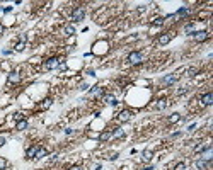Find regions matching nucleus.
<instances>
[{"label":"nucleus","mask_w":213,"mask_h":170,"mask_svg":"<svg viewBox=\"0 0 213 170\" xmlns=\"http://www.w3.org/2000/svg\"><path fill=\"white\" fill-rule=\"evenodd\" d=\"M160 24H164V17H155L152 20V26H160Z\"/></svg>","instance_id":"22"},{"label":"nucleus","mask_w":213,"mask_h":170,"mask_svg":"<svg viewBox=\"0 0 213 170\" xmlns=\"http://www.w3.org/2000/svg\"><path fill=\"white\" fill-rule=\"evenodd\" d=\"M142 61H143V54L140 51H131L128 54V63L130 65H140Z\"/></svg>","instance_id":"1"},{"label":"nucleus","mask_w":213,"mask_h":170,"mask_svg":"<svg viewBox=\"0 0 213 170\" xmlns=\"http://www.w3.org/2000/svg\"><path fill=\"white\" fill-rule=\"evenodd\" d=\"M101 99H102V102L107 104V106H116V104H118V100H116V97H114L113 94H104Z\"/></svg>","instance_id":"4"},{"label":"nucleus","mask_w":213,"mask_h":170,"mask_svg":"<svg viewBox=\"0 0 213 170\" xmlns=\"http://www.w3.org/2000/svg\"><path fill=\"white\" fill-rule=\"evenodd\" d=\"M51 102H53L51 99H46V100H43V104H41V107H43V109H48V107L51 106Z\"/></svg>","instance_id":"24"},{"label":"nucleus","mask_w":213,"mask_h":170,"mask_svg":"<svg viewBox=\"0 0 213 170\" xmlns=\"http://www.w3.org/2000/svg\"><path fill=\"white\" fill-rule=\"evenodd\" d=\"M2 32H3V26L0 24V34H2Z\"/></svg>","instance_id":"36"},{"label":"nucleus","mask_w":213,"mask_h":170,"mask_svg":"<svg viewBox=\"0 0 213 170\" xmlns=\"http://www.w3.org/2000/svg\"><path fill=\"white\" fill-rule=\"evenodd\" d=\"M201 102H203V106H212L213 104V94L212 92L203 94V95H201Z\"/></svg>","instance_id":"8"},{"label":"nucleus","mask_w":213,"mask_h":170,"mask_svg":"<svg viewBox=\"0 0 213 170\" xmlns=\"http://www.w3.org/2000/svg\"><path fill=\"white\" fill-rule=\"evenodd\" d=\"M174 170H186V163H184V162H179V163H176Z\"/></svg>","instance_id":"25"},{"label":"nucleus","mask_w":213,"mask_h":170,"mask_svg":"<svg viewBox=\"0 0 213 170\" xmlns=\"http://www.w3.org/2000/svg\"><path fill=\"white\" fill-rule=\"evenodd\" d=\"M186 92H188V89H179V90H177L179 95H183V94H186Z\"/></svg>","instance_id":"31"},{"label":"nucleus","mask_w":213,"mask_h":170,"mask_svg":"<svg viewBox=\"0 0 213 170\" xmlns=\"http://www.w3.org/2000/svg\"><path fill=\"white\" fill-rule=\"evenodd\" d=\"M24 46H26V44L20 41V43H17V44L14 46V49H15V51H22V49H24Z\"/></svg>","instance_id":"26"},{"label":"nucleus","mask_w":213,"mask_h":170,"mask_svg":"<svg viewBox=\"0 0 213 170\" xmlns=\"http://www.w3.org/2000/svg\"><path fill=\"white\" fill-rule=\"evenodd\" d=\"M58 65H60V60L56 58V56H53V58H48L44 63H43V68L44 70H55V68H58Z\"/></svg>","instance_id":"2"},{"label":"nucleus","mask_w":213,"mask_h":170,"mask_svg":"<svg viewBox=\"0 0 213 170\" xmlns=\"http://www.w3.org/2000/svg\"><path fill=\"white\" fill-rule=\"evenodd\" d=\"M176 80H177V77H176V75H169V77L162 78V83H166V85H171V83H174Z\"/></svg>","instance_id":"13"},{"label":"nucleus","mask_w":213,"mask_h":170,"mask_svg":"<svg viewBox=\"0 0 213 170\" xmlns=\"http://www.w3.org/2000/svg\"><path fill=\"white\" fill-rule=\"evenodd\" d=\"M80 89H82V90H87V89H89V85H87V83H80Z\"/></svg>","instance_id":"33"},{"label":"nucleus","mask_w":213,"mask_h":170,"mask_svg":"<svg viewBox=\"0 0 213 170\" xmlns=\"http://www.w3.org/2000/svg\"><path fill=\"white\" fill-rule=\"evenodd\" d=\"M36 152H38V146H36V145H32L31 148H27V152H26V158H29V160H31V158H34V157H36Z\"/></svg>","instance_id":"11"},{"label":"nucleus","mask_w":213,"mask_h":170,"mask_svg":"<svg viewBox=\"0 0 213 170\" xmlns=\"http://www.w3.org/2000/svg\"><path fill=\"white\" fill-rule=\"evenodd\" d=\"M2 145H5V136H3V135H0V146H2Z\"/></svg>","instance_id":"32"},{"label":"nucleus","mask_w":213,"mask_h":170,"mask_svg":"<svg viewBox=\"0 0 213 170\" xmlns=\"http://www.w3.org/2000/svg\"><path fill=\"white\" fill-rule=\"evenodd\" d=\"M2 167H5V162H3V160H0V169H2Z\"/></svg>","instance_id":"35"},{"label":"nucleus","mask_w":213,"mask_h":170,"mask_svg":"<svg viewBox=\"0 0 213 170\" xmlns=\"http://www.w3.org/2000/svg\"><path fill=\"white\" fill-rule=\"evenodd\" d=\"M143 170H154V167H147V169H143Z\"/></svg>","instance_id":"37"},{"label":"nucleus","mask_w":213,"mask_h":170,"mask_svg":"<svg viewBox=\"0 0 213 170\" xmlns=\"http://www.w3.org/2000/svg\"><path fill=\"white\" fill-rule=\"evenodd\" d=\"M19 80H20L19 72H10V73H9V82H10V83H17Z\"/></svg>","instance_id":"10"},{"label":"nucleus","mask_w":213,"mask_h":170,"mask_svg":"<svg viewBox=\"0 0 213 170\" xmlns=\"http://www.w3.org/2000/svg\"><path fill=\"white\" fill-rule=\"evenodd\" d=\"M70 170H84V169H82V167H78V165H77V167H72V169H70Z\"/></svg>","instance_id":"34"},{"label":"nucleus","mask_w":213,"mask_h":170,"mask_svg":"<svg viewBox=\"0 0 213 170\" xmlns=\"http://www.w3.org/2000/svg\"><path fill=\"white\" fill-rule=\"evenodd\" d=\"M46 153H48V152H46V148H44V146H38V152H36V157H34V158H38V160H39V158L46 157Z\"/></svg>","instance_id":"12"},{"label":"nucleus","mask_w":213,"mask_h":170,"mask_svg":"<svg viewBox=\"0 0 213 170\" xmlns=\"http://www.w3.org/2000/svg\"><path fill=\"white\" fill-rule=\"evenodd\" d=\"M90 95H92V97H102V95H104V89L97 85V87H94V89L90 90Z\"/></svg>","instance_id":"9"},{"label":"nucleus","mask_w":213,"mask_h":170,"mask_svg":"<svg viewBox=\"0 0 213 170\" xmlns=\"http://www.w3.org/2000/svg\"><path fill=\"white\" fill-rule=\"evenodd\" d=\"M193 29H195V26H193V24H188V26L184 27V31H186V32H191V34H193Z\"/></svg>","instance_id":"28"},{"label":"nucleus","mask_w":213,"mask_h":170,"mask_svg":"<svg viewBox=\"0 0 213 170\" xmlns=\"http://www.w3.org/2000/svg\"><path fill=\"white\" fill-rule=\"evenodd\" d=\"M188 12H189L188 7H181V9L177 10V14H174V15H176V17H184V15H188Z\"/></svg>","instance_id":"14"},{"label":"nucleus","mask_w":213,"mask_h":170,"mask_svg":"<svg viewBox=\"0 0 213 170\" xmlns=\"http://www.w3.org/2000/svg\"><path fill=\"white\" fill-rule=\"evenodd\" d=\"M84 17H85V10H84L82 7H77V9L73 10V14H72V20H73V22L84 20Z\"/></svg>","instance_id":"3"},{"label":"nucleus","mask_w":213,"mask_h":170,"mask_svg":"<svg viewBox=\"0 0 213 170\" xmlns=\"http://www.w3.org/2000/svg\"><path fill=\"white\" fill-rule=\"evenodd\" d=\"M26 128H27V121H26V119H22V121H17V129H19V131H24Z\"/></svg>","instance_id":"17"},{"label":"nucleus","mask_w":213,"mask_h":170,"mask_svg":"<svg viewBox=\"0 0 213 170\" xmlns=\"http://www.w3.org/2000/svg\"><path fill=\"white\" fill-rule=\"evenodd\" d=\"M166 106H167V100H166V99H162V100H159V102H157L155 109H159V111H160V109H164Z\"/></svg>","instance_id":"21"},{"label":"nucleus","mask_w":213,"mask_h":170,"mask_svg":"<svg viewBox=\"0 0 213 170\" xmlns=\"http://www.w3.org/2000/svg\"><path fill=\"white\" fill-rule=\"evenodd\" d=\"M171 39H172V34H171V32H164L162 36H159V44H160V46H166Z\"/></svg>","instance_id":"7"},{"label":"nucleus","mask_w":213,"mask_h":170,"mask_svg":"<svg viewBox=\"0 0 213 170\" xmlns=\"http://www.w3.org/2000/svg\"><path fill=\"white\" fill-rule=\"evenodd\" d=\"M111 136H113V133H111V131H104V133H101L99 140H101V141H107V140H109Z\"/></svg>","instance_id":"16"},{"label":"nucleus","mask_w":213,"mask_h":170,"mask_svg":"<svg viewBox=\"0 0 213 170\" xmlns=\"http://www.w3.org/2000/svg\"><path fill=\"white\" fill-rule=\"evenodd\" d=\"M63 32H65V36H72V34H75V27L73 26H65Z\"/></svg>","instance_id":"15"},{"label":"nucleus","mask_w":213,"mask_h":170,"mask_svg":"<svg viewBox=\"0 0 213 170\" xmlns=\"http://www.w3.org/2000/svg\"><path fill=\"white\" fill-rule=\"evenodd\" d=\"M131 116H133V114H131V111H121V112H119V116H118V121H119V123H126V121H130V119H131Z\"/></svg>","instance_id":"6"},{"label":"nucleus","mask_w":213,"mask_h":170,"mask_svg":"<svg viewBox=\"0 0 213 170\" xmlns=\"http://www.w3.org/2000/svg\"><path fill=\"white\" fill-rule=\"evenodd\" d=\"M179 119H181V117H179V114H177V112H174V114L171 116V119H169V121H171V123H177Z\"/></svg>","instance_id":"27"},{"label":"nucleus","mask_w":213,"mask_h":170,"mask_svg":"<svg viewBox=\"0 0 213 170\" xmlns=\"http://www.w3.org/2000/svg\"><path fill=\"white\" fill-rule=\"evenodd\" d=\"M196 73H198V68H196V66H193V68H189V70L186 72V75H188V77H195Z\"/></svg>","instance_id":"23"},{"label":"nucleus","mask_w":213,"mask_h":170,"mask_svg":"<svg viewBox=\"0 0 213 170\" xmlns=\"http://www.w3.org/2000/svg\"><path fill=\"white\" fill-rule=\"evenodd\" d=\"M191 36H193L196 41H200V43H201V41H206V39L210 37V34H208L206 31H198V32H193Z\"/></svg>","instance_id":"5"},{"label":"nucleus","mask_w":213,"mask_h":170,"mask_svg":"<svg viewBox=\"0 0 213 170\" xmlns=\"http://www.w3.org/2000/svg\"><path fill=\"white\" fill-rule=\"evenodd\" d=\"M58 68H60L61 72H65V70H67V63H65V61H60V65H58Z\"/></svg>","instance_id":"29"},{"label":"nucleus","mask_w":213,"mask_h":170,"mask_svg":"<svg viewBox=\"0 0 213 170\" xmlns=\"http://www.w3.org/2000/svg\"><path fill=\"white\" fill-rule=\"evenodd\" d=\"M142 157H143L145 162H150V160H152V152H150V150H145V152L142 153Z\"/></svg>","instance_id":"19"},{"label":"nucleus","mask_w":213,"mask_h":170,"mask_svg":"<svg viewBox=\"0 0 213 170\" xmlns=\"http://www.w3.org/2000/svg\"><path fill=\"white\" fill-rule=\"evenodd\" d=\"M113 136H114V138H123V136H125V131H123L121 128H116V129L113 131Z\"/></svg>","instance_id":"18"},{"label":"nucleus","mask_w":213,"mask_h":170,"mask_svg":"<svg viewBox=\"0 0 213 170\" xmlns=\"http://www.w3.org/2000/svg\"><path fill=\"white\" fill-rule=\"evenodd\" d=\"M14 117H15L17 121H22V119H24V114H22V112H17V114H14Z\"/></svg>","instance_id":"30"},{"label":"nucleus","mask_w":213,"mask_h":170,"mask_svg":"<svg viewBox=\"0 0 213 170\" xmlns=\"http://www.w3.org/2000/svg\"><path fill=\"white\" fill-rule=\"evenodd\" d=\"M208 165H210V163H208V162H203V160L196 162V169H198V170H203L205 167H208Z\"/></svg>","instance_id":"20"}]
</instances>
